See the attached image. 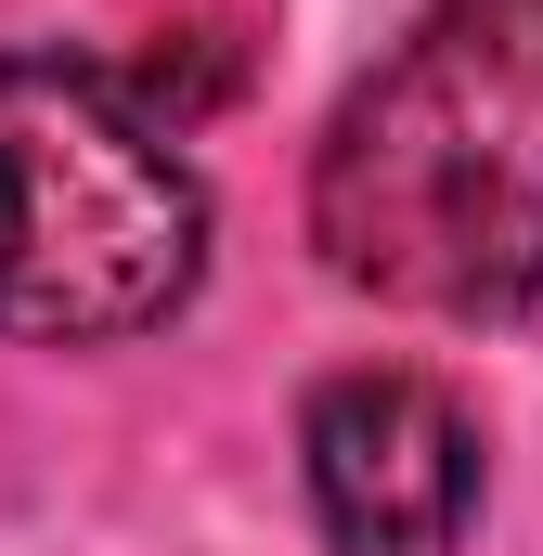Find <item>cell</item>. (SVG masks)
I'll return each mask as SVG.
<instances>
[{"mask_svg":"<svg viewBox=\"0 0 543 556\" xmlns=\"http://www.w3.org/2000/svg\"><path fill=\"white\" fill-rule=\"evenodd\" d=\"M207 273V181L104 65L0 52V337L117 350Z\"/></svg>","mask_w":543,"mask_h":556,"instance_id":"2","label":"cell"},{"mask_svg":"<svg viewBox=\"0 0 543 556\" xmlns=\"http://www.w3.org/2000/svg\"><path fill=\"white\" fill-rule=\"evenodd\" d=\"M298 453L337 556H466L479 531V427L427 376H324Z\"/></svg>","mask_w":543,"mask_h":556,"instance_id":"3","label":"cell"},{"mask_svg":"<svg viewBox=\"0 0 543 556\" xmlns=\"http://www.w3.org/2000/svg\"><path fill=\"white\" fill-rule=\"evenodd\" d=\"M311 247L414 324L543 311V0H440L324 117Z\"/></svg>","mask_w":543,"mask_h":556,"instance_id":"1","label":"cell"}]
</instances>
